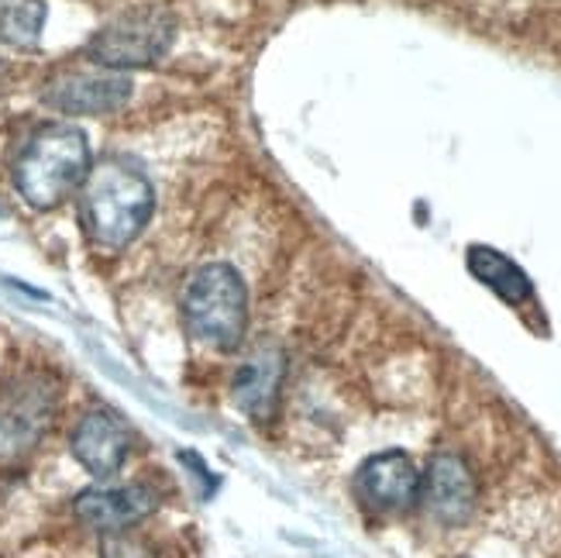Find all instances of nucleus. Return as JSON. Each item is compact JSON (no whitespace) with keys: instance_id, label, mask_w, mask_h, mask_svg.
<instances>
[{"instance_id":"f257e3e1","label":"nucleus","mask_w":561,"mask_h":558,"mask_svg":"<svg viewBox=\"0 0 561 558\" xmlns=\"http://www.w3.org/2000/svg\"><path fill=\"white\" fill-rule=\"evenodd\" d=\"M80 221L96 249H125L156 210V190L135 166L107 159L93 166L80 186Z\"/></svg>"},{"instance_id":"f03ea898","label":"nucleus","mask_w":561,"mask_h":558,"mask_svg":"<svg viewBox=\"0 0 561 558\" xmlns=\"http://www.w3.org/2000/svg\"><path fill=\"white\" fill-rule=\"evenodd\" d=\"M90 173V145L87 135L72 125L38 128L14 162L18 193L35 210L59 207L72 190H80Z\"/></svg>"},{"instance_id":"7ed1b4c3","label":"nucleus","mask_w":561,"mask_h":558,"mask_svg":"<svg viewBox=\"0 0 561 558\" xmlns=\"http://www.w3.org/2000/svg\"><path fill=\"white\" fill-rule=\"evenodd\" d=\"M183 321L197 342L234 352L249 328V289L225 262H210L193 273L183 294Z\"/></svg>"},{"instance_id":"20e7f679","label":"nucleus","mask_w":561,"mask_h":558,"mask_svg":"<svg viewBox=\"0 0 561 558\" xmlns=\"http://www.w3.org/2000/svg\"><path fill=\"white\" fill-rule=\"evenodd\" d=\"M176 38V21L165 11H135L104 24L87 45V56L104 69H135L159 62Z\"/></svg>"},{"instance_id":"39448f33","label":"nucleus","mask_w":561,"mask_h":558,"mask_svg":"<svg viewBox=\"0 0 561 558\" xmlns=\"http://www.w3.org/2000/svg\"><path fill=\"white\" fill-rule=\"evenodd\" d=\"M59 414V390L45 376H24L0 394V463H18L48 434Z\"/></svg>"},{"instance_id":"423d86ee","label":"nucleus","mask_w":561,"mask_h":558,"mask_svg":"<svg viewBox=\"0 0 561 558\" xmlns=\"http://www.w3.org/2000/svg\"><path fill=\"white\" fill-rule=\"evenodd\" d=\"M131 96V80L117 69H66L48 80L45 104L62 114H111Z\"/></svg>"},{"instance_id":"0eeeda50","label":"nucleus","mask_w":561,"mask_h":558,"mask_svg":"<svg viewBox=\"0 0 561 558\" xmlns=\"http://www.w3.org/2000/svg\"><path fill=\"white\" fill-rule=\"evenodd\" d=\"M421 479L424 472L413 466V458L393 448L365 458L355 487L358 497L369 506H376V511H407L410 503L421 500Z\"/></svg>"},{"instance_id":"6e6552de","label":"nucleus","mask_w":561,"mask_h":558,"mask_svg":"<svg viewBox=\"0 0 561 558\" xmlns=\"http://www.w3.org/2000/svg\"><path fill=\"white\" fill-rule=\"evenodd\" d=\"M128 448H131V434L125 421L111 414V410H87L77 431H72V455L96 479H107L125 466Z\"/></svg>"},{"instance_id":"1a4fd4ad","label":"nucleus","mask_w":561,"mask_h":558,"mask_svg":"<svg viewBox=\"0 0 561 558\" xmlns=\"http://www.w3.org/2000/svg\"><path fill=\"white\" fill-rule=\"evenodd\" d=\"M156 493L149 487H141V482H131V487H93V490H83L72 503V511L77 517L101 531V535H114V531H128L135 527L138 521H145L152 511H156Z\"/></svg>"},{"instance_id":"9d476101","label":"nucleus","mask_w":561,"mask_h":558,"mask_svg":"<svg viewBox=\"0 0 561 558\" xmlns=\"http://www.w3.org/2000/svg\"><path fill=\"white\" fill-rule=\"evenodd\" d=\"M421 500L442 524L469 521L476 506V479L458 455H434L421 479Z\"/></svg>"},{"instance_id":"9b49d317","label":"nucleus","mask_w":561,"mask_h":558,"mask_svg":"<svg viewBox=\"0 0 561 558\" xmlns=\"http://www.w3.org/2000/svg\"><path fill=\"white\" fill-rule=\"evenodd\" d=\"M283 373H286L283 352H276V349L255 352L234 376V403L255 421L273 418L276 400H279V386H283Z\"/></svg>"},{"instance_id":"f8f14e48","label":"nucleus","mask_w":561,"mask_h":558,"mask_svg":"<svg viewBox=\"0 0 561 558\" xmlns=\"http://www.w3.org/2000/svg\"><path fill=\"white\" fill-rule=\"evenodd\" d=\"M466 265H469V273L482 283V286H490L493 294L506 304H524L530 300L534 294V286H530V276L520 270V265L490 249V246H469L466 252Z\"/></svg>"},{"instance_id":"ddd939ff","label":"nucleus","mask_w":561,"mask_h":558,"mask_svg":"<svg viewBox=\"0 0 561 558\" xmlns=\"http://www.w3.org/2000/svg\"><path fill=\"white\" fill-rule=\"evenodd\" d=\"M45 4L42 0H0V42L32 48L42 38Z\"/></svg>"},{"instance_id":"4468645a","label":"nucleus","mask_w":561,"mask_h":558,"mask_svg":"<svg viewBox=\"0 0 561 558\" xmlns=\"http://www.w3.org/2000/svg\"><path fill=\"white\" fill-rule=\"evenodd\" d=\"M101 558H156V555L141 538L128 535V531H114V535H104L101 542Z\"/></svg>"}]
</instances>
